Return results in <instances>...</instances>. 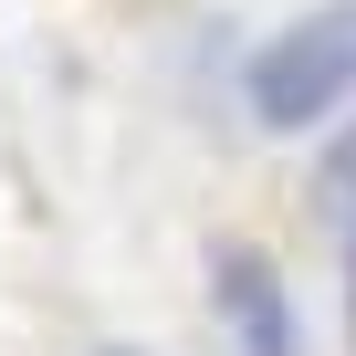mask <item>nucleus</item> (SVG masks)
<instances>
[{"label": "nucleus", "instance_id": "obj_1", "mask_svg": "<svg viewBox=\"0 0 356 356\" xmlns=\"http://www.w3.org/2000/svg\"><path fill=\"white\" fill-rule=\"evenodd\" d=\"M241 95H252V126H273V136H304V126L346 115L356 105V0H325V11L283 22L241 63Z\"/></svg>", "mask_w": 356, "mask_h": 356}, {"label": "nucleus", "instance_id": "obj_2", "mask_svg": "<svg viewBox=\"0 0 356 356\" xmlns=\"http://www.w3.org/2000/svg\"><path fill=\"white\" fill-rule=\"evenodd\" d=\"M210 283H220V335H231V356H304V325H293V283L262 262V252H220L210 262Z\"/></svg>", "mask_w": 356, "mask_h": 356}, {"label": "nucleus", "instance_id": "obj_3", "mask_svg": "<svg viewBox=\"0 0 356 356\" xmlns=\"http://www.w3.org/2000/svg\"><path fill=\"white\" fill-rule=\"evenodd\" d=\"M346 346H356V210H346Z\"/></svg>", "mask_w": 356, "mask_h": 356}, {"label": "nucleus", "instance_id": "obj_4", "mask_svg": "<svg viewBox=\"0 0 356 356\" xmlns=\"http://www.w3.org/2000/svg\"><path fill=\"white\" fill-rule=\"evenodd\" d=\"M95 356H136V346H95Z\"/></svg>", "mask_w": 356, "mask_h": 356}]
</instances>
